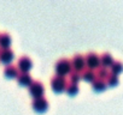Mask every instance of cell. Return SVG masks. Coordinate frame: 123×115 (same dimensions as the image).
<instances>
[{
    "mask_svg": "<svg viewBox=\"0 0 123 115\" xmlns=\"http://www.w3.org/2000/svg\"><path fill=\"white\" fill-rule=\"evenodd\" d=\"M33 108L36 111H45L48 108V101L45 96H40V97H34L33 102H31Z\"/></svg>",
    "mask_w": 123,
    "mask_h": 115,
    "instance_id": "obj_7",
    "label": "cell"
},
{
    "mask_svg": "<svg viewBox=\"0 0 123 115\" xmlns=\"http://www.w3.org/2000/svg\"><path fill=\"white\" fill-rule=\"evenodd\" d=\"M28 90H29V94L33 97H40V96H43L45 86H43V84L40 80H33L28 85Z\"/></svg>",
    "mask_w": 123,
    "mask_h": 115,
    "instance_id": "obj_4",
    "label": "cell"
},
{
    "mask_svg": "<svg viewBox=\"0 0 123 115\" xmlns=\"http://www.w3.org/2000/svg\"><path fill=\"white\" fill-rule=\"evenodd\" d=\"M99 58H100V66L109 67L113 63V58H112L111 53H109V52H104L101 55H99Z\"/></svg>",
    "mask_w": 123,
    "mask_h": 115,
    "instance_id": "obj_10",
    "label": "cell"
},
{
    "mask_svg": "<svg viewBox=\"0 0 123 115\" xmlns=\"http://www.w3.org/2000/svg\"><path fill=\"white\" fill-rule=\"evenodd\" d=\"M16 78H17L18 84H21V85H29L33 82V78L29 72H19Z\"/></svg>",
    "mask_w": 123,
    "mask_h": 115,
    "instance_id": "obj_9",
    "label": "cell"
},
{
    "mask_svg": "<svg viewBox=\"0 0 123 115\" xmlns=\"http://www.w3.org/2000/svg\"><path fill=\"white\" fill-rule=\"evenodd\" d=\"M69 79L71 83H79V80L81 79V72H77L75 70H71L69 72Z\"/></svg>",
    "mask_w": 123,
    "mask_h": 115,
    "instance_id": "obj_19",
    "label": "cell"
},
{
    "mask_svg": "<svg viewBox=\"0 0 123 115\" xmlns=\"http://www.w3.org/2000/svg\"><path fill=\"white\" fill-rule=\"evenodd\" d=\"M54 70H55V74L65 76L67 73H69L71 71L70 60L68 58H60V59L57 60L55 64H54Z\"/></svg>",
    "mask_w": 123,
    "mask_h": 115,
    "instance_id": "obj_1",
    "label": "cell"
},
{
    "mask_svg": "<svg viewBox=\"0 0 123 115\" xmlns=\"http://www.w3.org/2000/svg\"><path fill=\"white\" fill-rule=\"evenodd\" d=\"M13 56H15V53L13 50L7 47V48H0V61L1 63H5L6 65L13 59Z\"/></svg>",
    "mask_w": 123,
    "mask_h": 115,
    "instance_id": "obj_8",
    "label": "cell"
},
{
    "mask_svg": "<svg viewBox=\"0 0 123 115\" xmlns=\"http://www.w3.org/2000/svg\"><path fill=\"white\" fill-rule=\"evenodd\" d=\"M85 63H86V66L88 68L95 70L100 66V58L95 52H88L85 55Z\"/></svg>",
    "mask_w": 123,
    "mask_h": 115,
    "instance_id": "obj_3",
    "label": "cell"
},
{
    "mask_svg": "<svg viewBox=\"0 0 123 115\" xmlns=\"http://www.w3.org/2000/svg\"><path fill=\"white\" fill-rule=\"evenodd\" d=\"M67 78L64 76H59V74H54L51 78V86L55 92H62L65 90L67 86Z\"/></svg>",
    "mask_w": 123,
    "mask_h": 115,
    "instance_id": "obj_2",
    "label": "cell"
},
{
    "mask_svg": "<svg viewBox=\"0 0 123 115\" xmlns=\"http://www.w3.org/2000/svg\"><path fill=\"white\" fill-rule=\"evenodd\" d=\"M16 66H17L18 71L28 72L31 68V66H33V60L30 59V56H28V55H22L21 58H18Z\"/></svg>",
    "mask_w": 123,
    "mask_h": 115,
    "instance_id": "obj_6",
    "label": "cell"
},
{
    "mask_svg": "<svg viewBox=\"0 0 123 115\" xmlns=\"http://www.w3.org/2000/svg\"><path fill=\"white\" fill-rule=\"evenodd\" d=\"M64 91H67L69 95H75V94H77V92H79V84H77V83L68 82Z\"/></svg>",
    "mask_w": 123,
    "mask_h": 115,
    "instance_id": "obj_15",
    "label": "cell"
},
{
    "mask_svg": "<svg viewBox=\"0 0 123 115\" xmlns=\"http://www.w3.org/2000/svg\"><path fill=\"white\" fill-rule=\"evenodd\" d=\"M109 70L107 67H104V66H99L95 71V77L98 78H101V79H106V77L109 76Z\"/></svg>",
    "mask_w": 123,
    "mask_h": 115,
    "instance_id": "obj_17",
    "label": "cell"
},
{
    "mask_svg": "<svg viewBox=\"0 0 123 115\" xmlns=\"http://www.w3.org/2000/svg\"><path fill=\"white\" fill-rule=\"evenodd\" d=\"M18 73H19V72H18V68H17L16 65H12V64L5 65V67H4V74H5L6 77L13 78V77H17Z\"/></svg>",
    "mask_w": 123,
    "mask_h": 115,
    "instance_id": "obj_11",
    "label": "cell"
},
{
    "mask_svg": "<svg viewBox=\"0 0 123 115\" xmlns=\"http://www.w3.org/2000/svg\"><path fill=\"white\" fill-rule=\"evenodd\" d=\"M110 67H111V73L118 74L119 72L123 71V63L119 61V60H113V63Z\"/></svg>",
    "mask_w": 123,
    "mask_h": 115,
    "instance_id": "obj_16",
    "label": "cell"
},
{
    "mask_svg": "<svg viewBox=\"0 0 123 115\" xmlns=\"http://www.w3.org/2000/svg\"><path fill=\"white\" fill-rule=\"evenodd\" d=\"M11 44V35L6 31L0 32V47L1 48H7Z\"/></svg>",
    "mask_w": 123,
    "mask_h": 115,
    "instance_id": "obj_14",
    "label": "cell"
},
{
    "mask_svg": "<svg viewBox=\"0 0 123 115\" xmlns=\"http://www.w3.org/2000/svg\"><path fill=\"white\" fill-rule=\"evenodd\" d=\"M105 82H106V85L113 86V85L118 84V76H117V74H115V73H111V72H110V73H109V76L106 77Z\"/></svg>",
    "mask_w": 123,
    "mask_h": 115,
    "instance_id": "obj_18",
    "label": "cell"
},
{
    "mask_svg": "<svg viewBox=\"0 0 123 115\" xmlns=\"http://www.w3.org/2000/svg\"><path fill=\"white\" fill-rule=\"evenodd\" d=\"M92 88H93V90H95V91H103V90H105V88H106V82H105V79H101V78L95 77L94 80L92 82Z\"/></svg>",
    "mask_w": 123,
    "mask_h": 115,
    "instance_id": "obj_13",
    "label": "cell"
},
{
    "mask_svg": "<svg viewBox=\"0 0 123 115\" xmlns=\"http://www.w3.org/2000/svg\"><path fill=\"white\" fill-rule=\"evenodd\" d=\"M71 64V70H75L77 72H81L85 67H86V63H85V55L77 53L73 56V59L70 60Z\"/></svg>",
    "mask_w": 123,
    "mask_h": 115,
    "instance_id": "obj_5",
    "label": "cell"
},
{
    "mask_svg": "<svg viewBox=\"0 0 123 115\" xmlns=\"http://www.w3.org/2000/svg\"><path fill=\"white\" fill-rule=\"evenodd\" d=\"M81 78H83V79L87 80V82H93L94 78H95V71L92 70V68L85 67V68L81 71Z\"/></svg>",
    "mask_w": 123,
    "mask_h": 115,
    "instance_id": "obj_12",
    "label": "cell"
}]
</instances>
